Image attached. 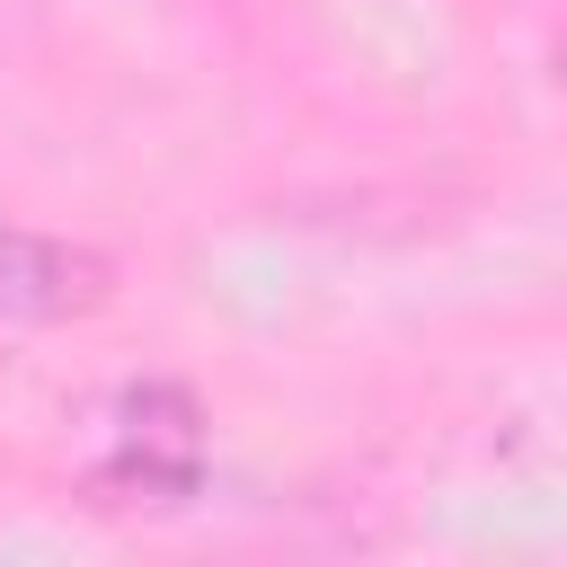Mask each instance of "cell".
Here are the masks:
<instances>
[{
    "label": "cell",
    "instance_id": "1",
    "mask_svg": "<svg viewBox=\"0 0 567 567\" xmlns=\"http://www.w3.org/2000/svg\"><path fill=\"white\" fill-rule=\"evenodd\" d=\"M204 470V408L177 381H142L115 399V478L151 496H186Z\"/></svg>",
    "mask_w": 567,
    "mask_h": 567
},
{
    "label": "cell",
    "instance_id": "2",
    "mask_svg": "<svg viewBox=\"0 0 567 567\" xmlns=\"http://www.w3.org/2000/svg\"><path fill=\"white\" fill-rule=\"evenodd\" d=\"M115 292V266L97 248L44 239V230H0V319L53 328V319H89Z\"/></svg>",
    "mask_w": 567,
    "mask_h": 567
}]
</instances>
